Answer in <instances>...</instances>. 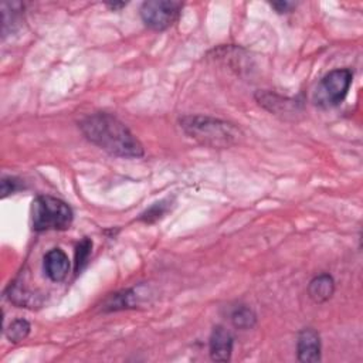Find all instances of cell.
I'll list each match as a JSON object with an SVG mask.
<instances>
[{
  "instance_id": "4",
  "label": "cell",
  "mask_w": 363,
  "mask_h": 363,
  "mask_svg": "<svg viewBox=\"0 0 363 363\" xmlns=\"http://www.w3.org/2000/svg\"><path fill=\"white\" fill-rule=\"evenodd\" d=\"M353 81V72L349 68H336L329 71L318 84L313 101L318 106L332 108L339 105L347 95Z\"/></svg>"
},
{
  "instance_id": "16",
  "label": "cell",
  "mask_w": 363,
  "mask_h": 363,
  "mask_svg": "<svg viewBox=\"0 0 363 363\" xmlns=\"http://www.w3.org/2000/svg\"><path fill=\"white\" fill-rule=\"evenodd\" d=\"M23 187L21 182L17 177H11V176H4L1 179V197L6 199L7 196L16 193L17 190H20Z\"/></svg>"
},
{
  "instance_id": "12",
  "label": "cell",
  "mask_w": 363,
  "mask_h": 363,
  "mask_svg": "<svg viewBox=\"0 0 363 363\" xmlns=\"http://www.w3.org/2000/svg\"><path fill=\"white\" fill-rule=\"evenodd\" d=\"M230 320L237 329H251L257 325V313L247 305H240L233 309L230 315Z\"/></svg>"
},
{
  "instance_id": "3",
  "label": "cell",
  "mask_w": 363,
  "mask_h": 363,
  "mask_svg": "<svg viewBox=\"0 0 363 363\" xmlns=\"http://www.w3.org/2000/svg\"><path fill=\"white\" fill-rule=\"evenodd\" d=\"M31 220L34 231H62L71 227L74 211L64 200L48 194H40L33 201Z\"/></svg>"
},
{
  "instance_id": "1",
  "label": "cell",
  "mask_w": 363,
  "mask_h": 363,
  "mask_svg": "<svg viewBox=\"0 0 363 363\" xmlns=\"http://www.w3.org/2000/svg\"><path fill=\"white\" fill-rule=\"evenodd\" d=\"M82 135L95 146L118 157L138 159L145 155L143 145L115 115L95 112L79 121Z\"/></svg>"
},
{
  "instance_id": "7",
  "label": "cell",
  "mask_w": 363,
  "mask_h": 363,
  "mask_svg": "<svg viewBox=\"0 0 363 363\" xmlns=\"http://www.w3.org/2000/svg\"><path fill=\"white\" fill-rule=\"evenodd\" d=\"M255 99L264 109L275 115H294L302 108V104L296 98H286L271 91H258Z\"/></svg>"
},
{
  "instance_id": "2",
  "label": "cell",
  "mask_w": 363,
  "mask_h": 363,
  "mask_svg": "<svg viewBox=\"0 0 363 363\" xmlns=\"http://www.w3.org/2000/svg\"><path fill=\"white\" fill-rule=\"evenodd\" d=\"M179 126L190 139L211 149L231 147L244 136L235 123L207 115H183Z\"/></svg>"
},
{
  "instance_id": "9",
  "label": "cell",
  "mask_w": 363,
  "mask_h": 363,
  "mask_svg": "<svg viewBox=\"0 0 363 363\" xmlns=\"http://www.w3.org/2000/svg\"><path fill=\"white\" fill-rule=\"evenodd\" d=\"M69 259L68 255L61 250V248H52L44 255L43 261V268L45 275L52 281V282H61L67 278L69 272Z\"/></svg>"
},
{
  "instance_id": "15",
  "label": "cell",
  "mask_w": 363,
  "mask_h": 363,
  "mask_svg": "<svg viewBox=\"0 0 363 363\" xmlns=\"http://www.w3.org/2000/svg\"><path fill=\"white\" fill-rule=\"evenodd\" d=\"M91 251H92V241H91V238L84 237L75 247V261H74L75 275L81 274V271L86 267Z\"/></svg>"
},
{
  "instance_id": "17",
  "label": "cell",
  "mask_w": 363,
  "mask_h": 363,
  "mask_svg": "<svg viewBox=\"0 0 363 363\" xmlns=\"http://www.w3.org/2000/svg\"><path fill=\"white\" fill-rule=\"evenodd\" d=\"M269 6H271L277 13L284 14V13L292 11V10L296 7V3L288 1V0H279V1H271Z\"/></svg>"
},
{
  "instance_id": "11",
  "label": "cell",
  "mask_w": 363,
  "mask_h": 363,
  "mask_svg": "<svg viewBox=\"0 0 363 363\" xmlns=\"http://www.w3.org/2000/svg\"><path fill=\"white\" fill-rule=\"evenodd\" d=\"M308 296L315 302V303H325L328 302L333 294H335V279L330 274L322 272L315 275L306 288Z\"/></svg>"
},
{
  "instance_id": "14",
  "label": "cell",
  "mask_w": 363,
  "mask_h": 363,
  "mask_svg": "<svg viewBox=\"0 0 363 363\" xmlns=\"http://www.w3.org/2000/svg\"><path fill=\"white\" fill-rule=\"evenodd\" d=\"M170 203H172L170 199H163V200H160V201H157V203H153L147 210H145V211L140 214L139 220L143 221V223H146V224H153V223H156L157 220L163 218L164 214L170 210Z\"/></svg>"
},
{
  "instance_id": "18",
  "label": "cell",
  "mask_w": 363,
  "mask_h": 363,
  "mask_svg": "<svg viewBox=\"0 0 363 363\" xmlns=\"http://www.w3.org/2000/svg\"><path fill=\"white\" fill-rule=\"evenodd\" d=\"M105 6H106L109 10H112V11H118V10L123 9V7L126 6V3H125V1H113V3H105Z\"/></svg>"
},
{
  "instance_id": "8",
  "label": "cell",
  "mask_w": 363,
  "mask_h": 363,
  "mask_svg": "<svg viewBox=\"0 0 363 363\" xmlns=\"http://www.w3.org/2000/svg\"><path fill=\"white\" fill-rule=\"evenodd\" d=\"M234 337L228 329L221 325L213 328L208 339V353L214 362H228L231 359Z\"/></svg>"
},
{
  "instance_id": "6",
  "label": "cell",
  "mask_w": 363,
  "mask_h": 363,
  "mask_svg": "<svg viewBox=\"0 0 363 363\" xmlns=\"http://www.w3.org/2000/svg\"><path fill=\"white\" fill-rule=\"evenodd\" d=\"M296 356L302 363H318L322 359L320 335L313 328H303L298 333Z\"/></svg>"
},
{
  "instance_id": "13",
  "label": "cell",
  "mask_w": 363,
  "mask_h": 363,
  "mask_svg": "<svg viewBox=\"0 0 363 363\" xmlns=\"http://www.w3.org/2000/svg\"><path fill=\"white\" fill-rule=\"evenodd\" d=\"M30 330H31L30 322L27 319L17 318V319L11 320V323L4 329V335L10 342L18 343L30 335Z\"/></svg>"
},
{
  "instance_id": "10",
  "label": "cell",
  "mask_w": 363,
  "mask_h": 363,
  "mask_svg": "<svg viewBox=\"0 0 363 363\" xmlns=\"http://www.w3.org/2000/svg\"><path fill=\"white\" fill-rule=\"evenodd\" d=\"M140 301V295L138 294L136 288H128L122 289L119 292L108 295L104 302L101 309L104 312H116V311H123V309H133L138 308Z\"/></svg>"
},
{
  "instance_id": "5",
  "label": "cell",
  "mask_w": 363,
  "mask_h": 363,
  "mask_svg": "<svg viewBox=\"0 0 363 363\" xmlns=\"http://www.w3.org/2000/svg\"><path fill=\"white\" fill-rule=\"evenodd\" d=\"M183 3L177 0H147L140 6V18L143 24L155 31L170 28L180 17Z\"/></svg>"
}]
</instances>
